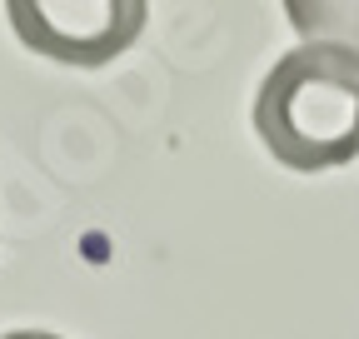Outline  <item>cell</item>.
Wrapping results in <instances>:
<instances>
[{
    "mask_svg": "<svg viewBox=\"0 0 359 339\" xmlns=\"http://www.w3.org/2000/svg\"><path fill=\"white\" fill-rule=\"evenodd\" d=\"M255 130L290 170H334L359 155V50L304 40L255 95Z\"/></svg>",
    "mask_w": 359,
    "mask_h": 339,
    "instance_id": "obj_1",
    "label": "cell"
},
{
    "mask_svg": "<svg viewBox=\"0 0 359 339\" xmlns=\"http://www.w3.org/2000/svg\"><path fill=\"white\" fill-rule=\"evenodd\" d=\"M145 0H15L11 25L30 50L65 65H105L140 35Z\"/></svg>",
    "mask_w": 359,
    "mask_h": 339,
    "instance_id": "obj_2",
    "label": "cell"
},
{
    "mask_svg": "<svg viewBox=\"0 0 359 339\" xmlns=\"http://www.w3.org/2000/svg\"><path fill=\"white\" fill-rule=\"evenodd\" d=\"M6 339H60V334H45V329H15V334H6Z\"/></svg>",
    "mask_w": 359,
    "mask_h": 339,
    "instance_id": "obj_3",
    "label": "cell"
}]
</instances>
